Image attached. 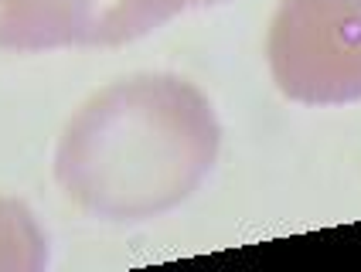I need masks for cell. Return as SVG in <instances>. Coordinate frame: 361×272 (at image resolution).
<instances>
[{
    "instance_id": "cell-1",
    "label": "cell",
    "mask_w": 361,
    "mask_h": 272,
    "mask_svg": "<svg viewBox=\"0 0 361 272\" xmlns=\"http://www.w3.org/2000/svg\"><path fill=\"white\" fill-rule=\"evenodd\" d=\"M221 126L201 89L178 75L113 82L68 119L55 177L68 201L99 218H154L212 174Z\"/></svg>"
},
{
    "instance_id": "cell-2",
    "label": "cell",
    "mask_w": 361,
    "mask_h": 272,
    "mask_svg": "<svg viewBox=\"0 0 361 272\" xmlns=\"http://www.w3.org/2000/svg\"><path fill=\"white\" fill-rule=\"evenodd\" d=\"M269 72L303 106L361 99V0H280L269 38Z\"/></svg>"
},
{
    "instance_id": "cell-3",
    "label": "cell",
    "mask_w": 361,
    "mask_h": 272,
    "mask_svg": "<svg viewBox=\"0 0 361 272\" xmlns=\"http://www.w3.org/2000/svg\"><path fill=\"white\" fill-rule=\"evenodd\" d=\"M154 31L143 0H0V48L123 44Z\"/></svg>"
},
{
    "instance_id": "cell-4",
    "label": "cell",
    "mask_w": 361,
    "mask_h": 272,
    "mask_svg": "<svg viewBox=\"0 0 361 272\" xmlns=\"http://www.w3.org/2000/svg\"><path fill=\"white\" fill-rule=\"evenodd\" d=\"M44 235L20 201L0 197V269H41Z\"/></svg>"
},
{
    "instance_id": "cell-5",
    "label": "cell",
    "mask_w": 361,
    "mask_h": 272,
    "mask_svg": "<svg viewBox=\"0 0 361 272\" xmlns=\"http://www.w3.org/2000/svg\"><path fill=\"white\" fill-rule=\"evenodd\" d=\"M147 14L154 20V27H161L164 20H171L174 14L188 11V7H201V4H219V0H143Z\"/></svg>"
}]
</instances>
